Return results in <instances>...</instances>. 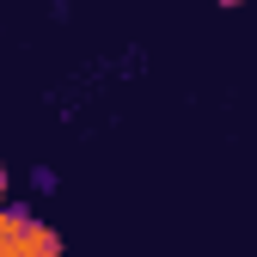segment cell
<instances>
[{
    "label": "cell",
    "instance_id": "cell-1",
    "mask_svg": "<svg viewBox=\"0 0 257 257\" xmlns=\"http://www.w3.org/2000/svg\"><path fill=\"white\" fill-rule=\"evenodd\" d=\"M0 257H61V233L37 220L25 202L0 208Z\"/></svg>",
    "mask_w": 257,
    "mask_h": 257
},
{
    "label": "cell",
    "instance_id": "cell-2",
    "mask_svg": "<svg viewBox=\"0 0 257 257\" xmlns=\"http://www.w3.org/2000/svg\"><path fill=\"white\" fill-rule=\"evenodd\" d=\"M7 190H13V178H7V166H0V208H7L13 196H7Z\"/></svg>",
    "mask_w": 257,
    "mask_h": 257
},
{
    "label": "cell",
    "instance_id": "cell-3",
    "mask_svg": "<svg viewBox=\"0 0 257 257\" xmlns=\"http://www.w3.org/2000/svg\"><path fill=\"white\" fill-rule=\"evenodd\" d=\"M214 7H245V0H214Z\"/></svg>",
    "mask_w": 257,
    "mask_h": 257
}]
</instances>
